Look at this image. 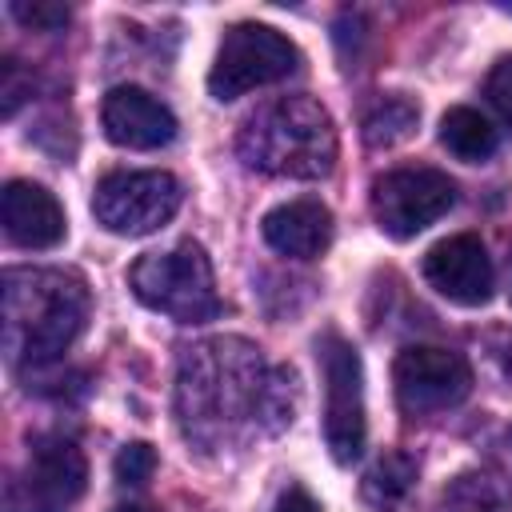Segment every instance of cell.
<instances>
[{"mask_svg":"<svg viewBox=\"0 0 512 512\" xmlns=\"http://www.w3.org/2000/svg\"><path fill=\"white\" fill-rule=\"evenodd\" d=\"M440 144H444L456 160L480 164V160H488V156L496 152L500 136H496V128H492V120H488L484 112H476V108H468V104H456V108H448V112L440 116Z\"/></svg>","mask_w":512,"mask_h":512,"instance_id":"cell-15","label":"cell"},{"mask_svg":"<svg viewBox=\"0 0 512 512\" xmlns=\"http://www.w3.org/2000/svg\"><path fill=\"white\" fill-rule=\"evenodd\" d=\"M236 152L252 172L280 180H320L336 164V128L320 100L280 96L244 120Z\"/></svg>","mask_w":512,"mask_h":512,"instance_id":"cell-3","label":"cell"},{"mask_svg":"<svg viewBox=\"0 0 512 512\" xmlns=\"http://www.w3.org/2000/svg\"><path fill=\"white\" fill-rule=\"evenodd\" d=\"M316 360L324 376V444L336 464H352L368 440L360 352L340 332H324L316 340Z\"/></svg>","mask_w":512,"mask_h":512,"instance_id":"cell-6","label":"cell"},{"mask_svg":"<svg viewBox=\"0 0 512 512\" xmlns=\"http://www.w3.org/2000/svg\"><path fill=\"white\" fill-rule=\"evenodd\" d=\"M116 512H156V508H144V504H128V508H116Z\"/></svg>","mask_w":512,"mask_h":512,"instance_id":"cell-24","label":"cell"},{"mask_svg":"<svg viewBox=\"0 0 512 512\" xmlns=\"http://www.w3.org/2000/svg\"><path fill=\"white\" fill-rule=\"evenodd\" d=\"M88 484V460L68 436H40L24 468L8 480V512H68Z\"/></svg>","mask_w":512,"mask_h":512,"instance_id":"cell-8","label":"cell"},{"mask_svg":"<svg viewBox=\"0 0 512 512\" xmlns=\"http://www.w3.org/2000/svg\"><path fill=\"white\" fill-rule=\"evenodd\" d=\"M260 232L272 252H280L288 260H316L332 244V212L312 196L284 200L264 216Z\"/></svg>","mask_w":512,"mask_h":512,"instance_id":"cell-14","label":"cell"},{"mask_svg":"<svg viewBox=\"0 0 512 512\" xmlns=\"http://www.w3.org/2000/svg\"><path fill=\"white\" fill-rule=\"evenodd\" d=\"M0 220H4V236L16 248H28V252L56 248L68 232L60 200L44 184H32V180H8L4 184Z\"/></svg>","mask_w":512,"mask_h":512,"instance_id":"cell-13","label":"cell"},{"mask_svg":"<svg viewBox=\"0 0 512 512\" xmlns=\"http://www.w3.org/2000/svg\"><path fill=\"white\" fill-rule=\"evenodd\" d=\"M88 284L60 268L4 272V352L12 364H48L84 332Z\"/></svg>","mask_w":512,"mask_h":512,"instance_id":"cell-2","label":"cell"},{"mask_svg":"<svg viewBox=\"0 0 512 512\" xmlns=\"http://www.w3.org/2000/svg\"><path fill=\"white\" fill-rule=\"evenodd\" d=\"M416 120H420V108L408 96H384L364 116V140L368 148H392L412 136Z\"/></svg>","mask_w":512,"mask_h":512,"instance_id":"cell-18","label":"cell"},{"mask_svg":"<svg viewBox=\"0 0 512 512\" xmlns=\"http://www.w3.org/2000/svg\"><path fill=\"white\" fill-rule=\"evenodd\" d=\"M456 204V184L440 168H392L372 180V216L392 240H412Z\"/></svg>","mask_w":512,"mask_h":512,"instance_id":"cell-9","label":"cell"},{"mask_svg":"<svg viewBox=\"0 0 512 512\" xmlns=\"http://www.w3.org/2000/svg\"><path fill=\"white\" fill-rule=\"evenodd\" d=\"M440 512H512V488L484 472H460L444 488Z\"/></svg>","mask_w":512,"mask_h":512,"instance_id":"cell-17","label":"cell"},{"mask_svg":"<svg viewBox=\"0 0 512 512\" xmlns=\"http://www.w3.org/2000/svg\"><path fill=\"white\" fill-rule=\"evenodd\" d=\"M100 124H104V136L112 144L132 148V152H152V148H164L176 140L172 108L136 84H120L104 96Z\"/></svg>","mask_w":512,"mask_h":512,"instance_id":"cell-12","label":"cell"},{"mask_svg":"<svg viewBox=\"0 0 512 512\" xmlns=\"http://www.w3.org/2000/svg\"><path fill=\"white\" fill-rule=\"evenodd\" d=\"M424 280L452 304L460 308H480L488 304L492 296V260H488V248L480 236L472 232H456L440 244L428 248L424 256Z\"/></svg>","mask_w":512,"mask_h":512,"instance_id":"cell-11","label":"cell"},{"mask_svg":"<svg viewBox=\"0 0 512 512\" xmlns=\"http://www.w3.org/2000/svg\"><path fill=\"white\" fill-rule=\"evenodd\" d=\"M128 288L144 308L176 324H204V320H216L224 308L212 264L204 248L192 240L168 252H144L128 272Z\"/></svg>","mask_w":512,"mask_h":512,"instance_id":"cell-4","label":"cell"},{"mask_svg":"<svg viewBox=\"0 0 512 512\" xmlns=\"http://www.w3.org/2000/svg\"><path fill=\"white\" fill-rule=\"evenodd\" d=\"M8 12H12L20 24L36 28V32H56V28L68 24V8H64V4H48V0H36V4L16 0V4H8Z\"/></svg>","mask_w":512,"mask_h":512,"instance_id":"cell-21","label":"cell"},{"mask_svg":"<svg viewBox=\"0 0 512 512\" xmlns=\"http://www.w3.org/2000/svg\"><path fill=\"white\" fill-rule=\"evenodd\" d=\"M500 456H504L508 476H512V424H508V428H504V436H500Z\"/></svg>","mask_w":512,"mask_h":512,"instance_id":"cell-23","label":"cell"},{"mask_svg":"<svg viewBox=\"0 0 512 512\" xmlns=\"http://www.w3.org/2000/svg\"><path fill=\"white\" fill-rule=\"evenodd\" d=\"M180 180L172 172H108L92 192V216L112 236H148L164 228L180 208Z\"/></svg>","mask_w":512,"mask_h":512,"instance_id":"cell-7","label":"cell"},{"mask_svg":"<svg viewBox=\"0 0 512 512\" xmlns=\"http://www.w3.org/2000/svg\"><path fill=\"white\" fill-rule=\"evenodd\" d=\"M416 484V460L404 452H384L360 480V496L372 512H400Z\"/></svg>","mask_w":512,"mask_h":512,"instance_id":"cell-16","label":"cell"},{"mask_svg":"<svg viewBox=\"0 0 512 512\" xmlns=\"http://www.w3.org/2000/svg\"><path fill=\"white\" fill-rule=\"evenodd\" d=\"M112 472H116V484H124V488H144V484L152 480V472H156V452H152V444H144V440L124 444V448L116 452V460H112Z\"/></svg>","mask_w":512,"mask_h":512,"instance_id":"cell-19","label":"cell"},{"mask_svg":"<svg viewBox=\"0 0 512 512\" xmlns=\"http://www.w3.org/2000/svg\"><path fill=\"white\" fill-rule=\"evenodd\" d=\"M176 416L184 436L204 452L248 436H276L296 416V376L284 364H268L256 344L216 336L180 356Z\"/></svg>","mask_w":512,"mask_h":512,"instance_id":"cell-1","label":"cell"},{"mask_svg":"<svg viewBox=\"0 0 512 512\" xmlns=\"http://www.w3.org/2000/svg\"><path fill=\"white\" fill-rule=\"evenodd\" d=\"M272 512H320V504L312 500V492H308V488L292 484V488H284V496L276 500V508H272Z\"/></svg>","mask_w":512,"mask_h":512,"instance_id":"cell-22","label":"cell"},{"mask_svg":"<svg viewBox=\"0 0 512 512\" xmlns=\"http://www.w3.org/2000/svg\"><path fill=\"white\" fill-rule=\"evenodd\" d=\"M296 68H300V48L284 32L244 20L232 24L220 40L216 64L208 72V92L216 100H240L252 88L288 80Z\"/></svg>","mask_w":512,"mask_h":512,"instance_id":"cell-5","label":"cell"},{"mask_svg":"<svg viewBox=\"0 0 512 512\" xmlns=\"http://www.w3.org/2000/svg\"><path fill=\"white\" fill-rule=\"evenodd\" d=\"M392 384H396V400L404 412L428 416V412H444L460 404L472 392V368L460 352H448L436 344H412L396 356Z\"/></svg>","mask_w":512,"mask_h":512,"instance_id":"cell-10","label":"cell"},{"mask_svg":"<svg viewBox=\"0 0 512 512\" xmlns=\"http://www.w3.org/2000/svg\"><path fill=\"white\" fill-rule=\"evenodd\" d=\"M484 96H488V104L500 112V120L512 128V52L492 64V72H488V80H484Z\"/></svg>","mask_w":512,"mask_h":512,"instance_id":"cell-20","label":"cell"}]
</instances>
